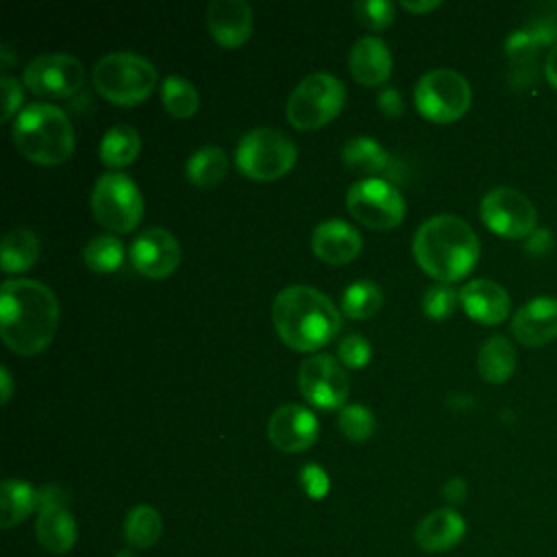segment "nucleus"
I'll use <instances>...</instances> for the list:
<instances>
[{
  "instance_id": "473e14b6",
  "label": "nucleus",
  "mask_w": 557,
  "mask_h": 557,
  "mask_svg": "<svg viewBox=\"0 0 557 557\" xmlns=\"http://www.w3.org/2000/svg\"><path fill=\"white\" fill-rule=\"evenodd\" d=\"M544 44H557L555 35L550 30H542V28H520L513 30L507 41H505V52L513 63H527L531 59H535V52L544 46Z\"/></svg>"
},
{
  "instance_id": "e433bc0d",
  "label": "nucleus",
  "mask_w": 557,
  "mask_h": 557,
  "mask_svg": "<svg viewBox=\"0 0 557 557\" xmlns=\"http://www.w3.org/2000/svg\"><path fill=\"white\" fill-rule=\"evenodd\" d=\"M337 355H339V363L344 368H350V370H361L368 366L370 357H372V348H370V342L357 333L348 335L342 339L339 348H337Z\"/></svg>"
},
{
  "instance_id": "c756f323",
  "label": "nucleus",
  "mask_w": 557,
  "mask_h": 557,
  "mask_svg": "<svg viewBox=\"0 0 557 557\" xmlns=\"http://www.w3.org/2000/svg\"><path fill=\"white\" fill-rule=\"evenodd\" d=\"M383 305V294L376 283L372 281H357L344 289L342 296V313L352 320L372 318Z\"/></svg>"
},
{
  "instance_id": "2f4dec72",
  "label": "nucleus",
  "mask_w": 557,
  "mask_h": 557,
  "mask_svg": "<svg viewBox=\"0 0 557 557\" xmlns=\"http://www.w3.org/2000/svg\"><path fill=\"white\" fill-rule=\"evenodd\" d=\"M83 261L94 272H113L124 261V246L113 235H98L85 244Z\"/></svg>"
},
{
  "instance_id": "79ce46f5",
  "label": "nucleus",
  "mask_w": 557,
  "mask_h": 557,
  "mask_svg": "<svg viewBox=\"0 0 557 557\" xmlns=\"http://www.w3.org/2000/svg\"><path fill=\"white\" fill-rule=\"evenodd\" d=\"M376 102H379V109H381L385 115H389V117H396V115L403 113V98H400V94H398L394 87H385V89L379 94Z\"/></svg>"
},
{
  "instance_id": "ddd939ff",
  "label": "nucleus",
  "mask_w": 557,
  "mask_h": 557,
  "mask_svg": "<svg viewBox=\"0 0 557 557\" xmlns=\"http://www.w3.org/2000/svg\"><path fill=\"white\" fill-rule=\"evenodd\" d=\"M85 83L83 63L63 52H50L35 57L24 70V85L46 98H67L76 94Z\"/></svg>"
},
{
  "instance_id": "ea45409f",
  "label": "nucleus",
  "mask_w": 557,
  "mask_h": 557,
  "mask_svg": "<svg viewBox=\"0 0 557 557\" xmlns=\"http://www.w3.org/2000/svg\"><path fill=\"white\" fill-rule=\"evenodd\" d=\"M67 503H70V492L61 485H44L37 494V509L67 507Z\"/></svg>"
},
{
  "instance_id": "412c9836",
  "label": "nucleus",
  "mask_w": 557,
  "mask_h": 557,
  "mask_svg": "<svg viewBox=\"0 0 557 557\" xmlns=\"http://www.w3.org/2000/svg\"><path fill=\"white\" fill-rule=\"evenodd\" d=\"M463 533H466V520L453 507H442L426 513L418 522L413 537L422 550L444 553L457 546Z\"/></svg>"
},
{
  "instance_id": "bb28decb",
  "label": "nucleus",
  "mask_w": 557,
  "mask_h": 557,
  "mask_svg": "<svg viewBox=\"0 0 557 557\" xmlns=\"http://www.w3.org/2000/svg\"><path fill=\"white\" fill-rule=\"evenodd\" d=\"M39 257V239L30 228H11L2 237V270L17 274L35 265Z\"/></svg>"
},
{
  "instance_id": "a19ab883",
  "label": "nucleus",
  "mask_w": 557,
  "mask_h": 557,
  "mask_svg": "<svg viewBox=\"0 0 557 557\" xmlns=\"http://www.w3.org/2000/svg\"><path fill=\"white\" fill-rule=\"evenodd\" d=\"M550 246H553V235H550V231L540 228V226L524 239V252L531 255V257H542V255H546V252L550 250Z\"/></svg>"
},
{
  "instance_id": "c85d7f7f",
  "label": "nucleus",
  "mask_w": 557,
  "mask_h": 557,
  "mask_svg": "<svg viewBox=\"0 0 557 557\" xmlns=\"http://www.w3.org/2000/svg\"><path fill=\"white\" fill-rule=\"evenodd\" d=\"M161 516L150 505H137L126 513L124 520V535L131 548H150L161 537Z\"/></svg>"
},
{
  "instance_id": "a18cd8bd",
  "label": "nucleus",
  "mask_w": 557,
  "mask_h": 557,
  "mask_svg": "<svg viewBox=\"0 0 557 557\" xmlns=\"http://www.w3.org/2000/svg\"><path fill=\"white\" fill-rule=\"evenodd\" d=\"M442 2L440 0H424V2H409V0H403L400 7L411 11V13H429L433 9H437Z\"/></svg>"
},
{
  "instance_id": "7c9ffc66",
  "label": "nucleus",
  "mask_w": 557,
  "mask_h": 557,
  "mask_svg": "<svg viewBox=\"0 0 557 557\" xmlns=\"http://www.w3.org/2000/svg\"><path fill=\"white\" fill-rule=\"evenodd\" d=\"M161 102L172 117L187 120L198 111L200 98L189 81L181 76H168L161 87Z\"/></svg>"
},
{
  "instance_id": "39448f33",
  "label": "nucleus",
  "mask_w": 557,
  "mask_h": 557,
  "mask_svg": "<svg viewBox=\"0 0 557 557\" xmlns=\"http://www.w3.org/2000/svg\"><path fill=\"white\" fill-rule=\"evenodd\" d=\"M91 83L104 100L133 107L154 91L157 67L135 52H111L94 65Z\"/></svg>"
},
{
  "instance_id": "f03ea898",
  "label": "nucleus",
  "mask_w": 557,
  "mask_h": 557,
  "mask_svg": "<svg viewBox=\"0 0 557 557\" xmlns=\"http://www.w3.org/2000/svg\"><path fill=\"white\" fill-rule=\"evenodd\" d=\"M272 322L285 346L313 352L326 346L339 331L342 318L329 296L307 285H292L276 294Z\"/></svg>"
},
{
  "instance_id": "4be33fe9",
  "label": "nucleus",
  "mask_w": 557,
  "mask_h": 557,
  "mask_svg": "<svg viewBox=\"0 0 557 557\" xmlns=\"http://www.w3.org/2000/svg\"><path fill=\"white\" fill-rule=\"evenodd\" d=\"M76 520L67 507H48L39 509L35 522V535L41 548L54 555L67 553L76 542Z\"/></svg>"
},
{
  "instance_id": "4c0bfd02",
  "label": "nucleus",
  "mask_w": 557,
  "mask_h": 557,
  "mask_svg": "<svg viewBox=\"0 0 557 557\" xmlns=\"http://www.w3.org/2000/svg\"><path fill=\"white\" fill-rule=\"evenodd\" d=\"M0 87H2V98H4L2 120H4V122H9V120L17 113V109L22 107V98H24V94H22V87H20L17 78H13V76H9V74H2V78H0Z\"/></svg>"
},
{
  "instance_id": "2eb2a0df",
  "label": "nucleus",
  "mask_w": 557,
  "mask_h": 557,
  "mask_svg": "<svg viewBox=\"0 0 557 557\" xmlns=\"http://www.w3.org/2000/svg\"><path fill=\"white\" fill-rule=\"evenodd\" d=\"M315 416L300 405H283L272 411L268 422L270 442L283 453L307 450L318 440Z\"/></svg>"
},
{
  "instance_id": "dca6fc26",
  "label": "nucleus",
  "mask_w": 557,
  "mask_h": 557,
  "mask_svg": "<svg viewBox=\"0 0 557 557\" xmlns=\"http://www.w3.org/2000/svg\"><path fill=\"white\" fill-rule=\"evenodd\" d=\"M511 333L529 348H540L557 339V298L535 296L518 307L511 318Z\"/></svg>"
},
{
  "instance_id": "cd10ccee",
  "label": "nucleus",
  "mask_w": 557,
  "mask_h": 557,
  "mask_svg": "<svg viewBox=\"0 0 557 557\" xmlns=\"http://www.w3.org/2000/svg\"><path fill=\"white\" fill-rule=\"evenodd\" d=\"M342 161L346 168L359 174H379L387 168V152L372 137L359 135L344 144Z\"/></svg>"
},
{
  "instance_id": "f704fd0d",
  "label": "nucleus",
  "mask_w": 557,
  "mask_h": 557,
  "mask_svg": "<svg viewBox=\"0 0 557 557\" xmlns=\"http://www.w3.org/2000/svg\"><path fill=\"white\" fill-rule=\"evenodd\" d=\"M459 302V292H455L450 285L440 283L424 292L422 298V311L431 320H446Z\"/></svg>"
},
{
  "instance_id": "49530a36",
  "label": "nucleus",
  "mask_w": 557,
  "mask_h": 557,
  "mask_svg": "<svg viewBox=\"0 0 557 557\" xmlns=\"http://www.w3.org/2000/svg\"><path fill=\"white\" fill-rule=\"evenodd\" d=\"M0 376H2V405H7L11 400V394H13V381H11V374H9L7 366L0 368Z\"/></svg>"
},
{
  "instance_id": "72a5a7b5",
  "label": "nucleus",
  "mask_w": 557,
  "mask_h": 557,
  "mask_svg": "<svg viewBox=\"0 0 557 557\" xmlns=\"http://www.w3.org/2000/svg\"><path fill=\"white\" fill-rule=\"evenodd\" d=\"M339 431L352 442H366L374 433V416L363 405H346L337 418Z\"/></svg>"
},
{
  "instance_id": "a878e982",
  "label": "nucleus",
  "mask_w": 557,
  "mask_h": 557,
  "mask_svg": "<svg viewBox=\"0 0 557 557\" xmlns=\"http://www.w3.org/2000/svg\"><path fill=\"white\" fill-rule=\"evenodd\" d=\"M228 172L226 152L218 146H205L196 150L185 163V176L196 187H215Z\"/></svg>"
},
{
  "instance_id": "423d86ee",
  "label": "nucleus",
  "mask_w": 557,
  "mask_h": 557,
  "mask_svg": "<svg viewBox=\"0 0 557 557\" xmlns=\"http://www.w3.org/2000/svg\"><path fill=\"white\" fill-rule=\"evenodd\" d=\"M346 102L344 83L326 72L305 76L287 98V120L298 131H315L335 120Z\"/></svg>"
},
{
  "instance_id": "5701e85b",
  "label": "nucleus",
  "mask_w": 557,
  "mask_h": 557,
  "mask_svg": "<svg viewBox=\"0 0 557 557\" xmlns=\"http://www.w3.org/2000/svg\"><path fill=\"white\" fill-rule=\"evenodd\" d=\"M516 361H518L516 348L503 335L487 337L476 352V370L481 379L492 385H500L509 381V376L516 372Z\"/></svg>"
},
{
  "instance_id": "20e7f679",
  "label": "nucleus",
  "mask_w": 557,
  "mask_h": 557,
  "mask_svg": "<svg viewBox=\"0 0 557 557\" xmlns=\"http://www.w3.org/2000/svg\"><path fill=\"white\" fill-rule=\"evenodd\" d=\"M11 137L20 154L39 165H59L74 152L72 122L48 102L24 107L13 120Z\"/></svg>"
},
{
  "instance_id": "393cba45",
  "label": "nucleus",
  "mask_w": 557,
  "mask_h": 557,
  "mask_svg": "<svg viewBox=\"0 0 557 557\" xmlns=\"http://www.w3.org/2000/svg\"><path fill=\"white\" fill-rule=\"evenodd\" d=\"M37 494L30 483L20 479H4L0 485V527L11 529L26 520L37 507Z\"/></svg>"
},
{
  "instance_id": "9b49d317",
  "label": "nucleus",
  "mask_w": 557,
  "mask_h": 557,
  "mask_svg": "<svg viewBox=\"0 0 557 557\" xmlns=\"http://www.w3.org/2000/svg\"><path fill=\"white\" fill-rule=\"evenodd\" d=\"M350 215L368 228L389 231L405 218V198L383 178H361L346 194Z\"/></svg>"
},
{
  "instance_id": "58836bf2",
  "label": "nucleus",
  "mask_w": 557,
  "mask_h": 557,
  "mask_svg": "<svg viewBox=\"0 0 557 557\" xmlns=\"http://www.w3.org/2000/svg\"><path fill=\"white\" fill-rule=\"evenodd\" d=\"M300 481H302V487L305 492L311 496V498H322L329 490V476L326 472L320 468V466H305L302 472H300Z\"/></svg>"
},
{
  "instance_id": "b1692460",
  "label": "nucleus",
  "mask_w": 557,
  "mask_h": 557,
  "mask_svg": "<svg viewBox=\"0 0 557 557\" xmlns=\"http://www.w3.org/2000/svg\"><path fill=\"white\" fill-rule=\"evenodd\" d=\"M139 152H141V137L128 124H117L109 128L102 135L100 148H98L100 161L113 170L131 165L139 157Z\"/></svg>"
},
{
  "instance_id": "0eeeda50",
  "label": "nucleus",
  "mask_w": 557,
  "mask_h": 557,
  "mask_svg": "<svg viewBox=\"0 0 557 557\" xmlns=\"http://www.w3.org/2000/svg\"><path fill=\"white\" fill-rule=\"evenodd\" d=\"M298 157L289 135L278 128H255L246 133L235 150L239 172L252 181H276L285 176Z\"/></svg>"
},
{
  "instance_id": "1a4fd4ad",
  "label": "nucleus",
  "mask_w": 557,
  "mask_h": 557,
  "mask_svg": "<svg viewBox=\"0 0 557 557\" xmlns=\"http://www.w3.org/2000/svg\"><path fill=\"white\" fill-rule=\"evenodd\" d=\"M91 211L98 224L124 235L139 224L144 215V198L126 174L109 172L94 185Z\"/></svg>"
},
{
  "instance_id": "c03bdc74",
  "label": "nucleus",
  "mask_w": 557,
  "mask_h": 557,
  "mask_svg": "<svg viewBox=\"0 0 557 557\" xmlns=\"http://www.w3.org/2000/svg\"><path fill=\"white\" fill-rule=\"evenodd\" d=\"M544 76L548 81V85L557 91V44H553L546 52V59H544Z\"/></svg>"
},
{
  "instance_id": "f3484780",
  "label": "nucleus",
  "mask_w": 557,
  "mask_h": 557,
  "mask_svg": "<svg viewBox=\"0 0 557 557\" xmlns=\"http://www.w3.org/2000/svg\"><path fill=\"white\" fill-rule=\"evenodd\" d=\"M459 305L466 315L479 324H500L511 311V298L503 285L492 278L468 281L459 289Z\"/></svg>"
},
{
  "instance_id": "f8f14e48",
  "label": "nucleus",
  "mask_w": 557,
  "mask_h": 557,
  "mask_svg": "<svg viewBox=\"0 0 557 557\" xmlns=\"http://www.w3.org/2000/svg\"><path fill=\"white\" fill-rule=\"evenodd\" d=\"M298 387L302 396L318 409L344 407L350 381L346 368L331 355H313L300 363Z\"/></svg>"
},
{
  "instance_id": "de8ad7c7",
  "label": "nucleus",
  "mask_w": 557,
  "mask_h": 557,
  "mask_svg": "<svg viewBox=\"0 0 557 557\" xmlns=\"http://www.w3.org/2000/svg\"><path fill=\"white\" fill-rule=\"evenodd\" d=\"M13 50H11V46H7V44H2L0 46V67H2V72L7 74L9 72V67H11V63H13Z\"/></svg>"
},
{
  "instance_id": "37998d69",
  "label": "nucleus",
  "mask_w": 557,
  "mask_h": 557,
  "mask_svg": "<svg viewBox=\"0 0 557 557\" xmlns=\"http://www.w3.org/2000/svg\"><path fill=\"white\" fill-rule=\"evenodd\" d=\"M468 496V483L461 476H453L444 485V498L448 505H461Z\"/></svg>"
},
{
  "instance_id": "a211bd4d",
  "label": "nucleus",
  "mask_w": 557,
  "mask_h": 557,
  "mask_svg": "<svg viewBox=\"0 0 557 557\" xmlns=\"http://www.w3.org/2000/svg\"><path fill=\"white\" fill-rule=\"evenodd\" d=\"M211 37L224 48H237L252 33V9L246 0H213L207 7Z\"/></svg>"
},
{
  "instance_id": "6ab92c4d",
  "label": "nucleus",
  "mask_w": 557,
  "mask_h": 557,
  "mask_svg": "<svg viewBox=\"0 0 557 557\" xmlns=\"http://www.w3.org/2000/svg\"><path fill=\"white\" fill-rule=\"evenodd\" d=\"M361 235L344 220H324L313 228L311 250L331 265H344L361 252Z\"/></svg>"
},
{
  "instance_id": "7ed1b4c3",
  "label": "nucleus",
  "mask_w": 557,
  "mask_h": 557,
  "mask_svg": "<svg viewBox=\"0 0 557 557\" xmlns=\"http://www.w3.org/2000/svg\"><path fill=\"white\" fill-rule=\"evenodd\" d=\"M481 255L472 226L457 215H435L422 222L413 235L418 265L440 283H455L468 276Z\"/></svg>"
},
{
  "instance_id": "6e6552de",
  "label": "nucleus",
  "mask_w": 557,
  "mask_h": 557,
  "mask_svg": "<svg viewBox=\"0 0 557 557\" xmlns=\"http://www.w3.org/2000/svg\"><path fill=\"white\" fill-rule=\"evenodd\" d=\"M413 102L422 117L435 124H448L459 120L470 109L472 89L459 72L437 67L418 78Z\"/></svg>"
},
{
  "instance_id": "4468645a",
  "label": "nucleus",
  "mask_w": 557,
  "mask_h": 557,
  "mask_svg": "<svg viewBox=\"0 0 557 557\" xmlns=\"http://www.w3.org/2000/svg\"><path fill=\"white\" fill-rule=\"evenodd\" d=\"M131 261L139 274L148 278H165L181 263L178 239L161 226L146 228L131 244Z\"/></svg>"
},
{
  "instance_id": "9d476101",
  "label": "nucleus",
  "mask_w": 557,
  "mask_h": 557,
  "mask_svg": "<svg viewBox=\"0 0 557 557\" xmlns=\"http://www.w3.org/2000/svg\"><path fill=\"white\" fill-rule=\"evenodd\" d=\"M481 222L505 239H527L537 228L535 205L516 187H492L479 205Z\"/></svg>"
},
{
  "instance_id": "09e8293b",
  "label": "nucleus",
  "mask_w": 557,
  "mask_h": 557,
  "mask_svg": "<svg viewBox=\"0 0 557 557\" xmlns=\"http://www.w3.org/2000/svg\"><path fill=\"white\" fill-rule=\"evenodd\" d=\"M115 557H137V555H135V550H133V548H122Z\"/></svg>"
},
{
  "instance_id": "aec40b11",
  "label": "nucleus",
  "mask_w": 557,
  "mask_h": 557,
  "mask_svg": "<svg viewBox=\"0 0 557 557\" xmlns=\"http://www.w3.org/2000/svg\"><path fill=\"white\" fill-rule=\"evenodd\" d=\"M348 67L359 85H383L392 74V54L387 44L372 35L357 39L348 54Z\"/></svg>"
},
{
  "instance_id": "f257e3e1",
  "label": "nucleus",
  "mask_w": 557,
  "mask_h": 557,
  "mask_svg": "<svg viewBox=\"0 0 557 557\" xmlns=\"http://www.w3.org/2000/svg\"><path fill=\"white\" fill-rule=\"evenodd\" d=\"M59 324L50 287L33 278H9L0 292V335L9 350L30 357L48 348Z\"/></svg>"
},
{
  "instance_id": "c9c22d12",
  "label": "nucleus",
  "mask_w": 557,
  "mask_h": 557,
  "mask_svg": "<svg viewBox=\"0 0 557 557\" xmlns=\"http://www.w3.org/2000/svg\"><path fill=\"white\" fill-rule=\"evenodd\" d=\"M355 17L372 30L387 28L396 17V7L387 0H359L352 4Z\"/></svg>"
}]
</instances>
